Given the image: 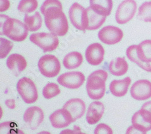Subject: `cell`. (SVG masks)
<instances>
[{
	"mask_svg": "<svg viewBox=\"0 0 151 134\" xmlns=\"http://www.w3.org/2000/svg\"><path fill=\"white\" fill-rule=\"evenodd\" d=\"M41 11L44 16L45 26L50 32L58 36H64L67 33L68 22L59 0H45Z\"/></svg>",
	"mask_w": 151,
	"mask_h": 134,
	"instance_id": "1",
	"label": "cell"
},
{
	"mask_svg": "<svg viewBox=\"0 0 151 134\" xmlns=\"http://www.w3.org/2000/svg\"><path fill=\"white\" fill-rule=\"evenodd\" d=\"M1 35H4L15 42H22L28 35L29 29L21 21L1 15Z\"/></svg>",
	"mask_w": 151,
	"mask_h": 134,
	"instance_id": "2",
	"label": "cell"
},
{
	"mask_svg": "<svg viewBox=\"0 0 151 134\" xmlns=\"http://www.w3.org/2000/svg\"><path fill=\"white\" fill-rule=\"evenodd\" d=\"M108 74L104 70H97L88 77L86 90L90 98L93 100L102 99L105 94V82Z\"/></svg>",
	"mask_w": 151,
	"mask_h": 134,
	"instance_id": "3",
	"label": "cell"
},
{
	"mask_svg": "<svg viewBox=\"0 0 151 134\" xmlns=\"http://www.w3.org/2000/svg\"><path fill=\"white\" fill-rule=\"evenodd\" d=\"M17 89L25 103H35L38 98V93L34 82L29 78L23 77L17 82Z\"/></svg>",
	"mask_w": 151,
	"mask_h": 134,
	"instance_id": "4",
	"label": "cell"
},
{
	"mask_svg": "<svg viewBox=\"0 0 151 134\" xmlns=\"http://www.w3.org/2000/svg\"><path fill=\"white\" fill-rule=\"evenodd\" d=\"M30 40L41 48L44 52L53 51L57 49L59 43L56 35L47 33L32 34L30 36Z\"/></svg>",
	"mask_w": 151,
	"mask_h": 134,
	"instance_id": "5",
	"label": "cell"
},
{
	"mask_svg": "<svg viewBox=\"0 0 151 134\" xmlns=\"http://www.w3.org/2000/svg\"><path fill=\"white\" fill-rule=\"evenodd\" d=\"M37 66L41 74L48 78L56 77L61 70L59 60L51 54H46L40 58Z\"/></svg>",
	"mask_w": 151,
	"mask_h": 134,
	"instance_id": "6",
	"label": "cell"
},
{
	"mask_svg": "<svg viewBox=\"0 0 151 134\" xmlns=\"http://www.w3.org/2000/svg\"><path fill=\"white\" fill-rule=\"evenodd\" d=\"M69 18L72 25L79 30L85 31L88 26L86 9L78 3L71 5L69 9Z\"/></svg>",
	"mask_w": 151,
	"mask_h": 134,
	"instance_id": "7",
	"label": "cell"
},
{
	"mask_svg": "<svg viewBox=\"0 0 151 134\" xmlns=\"http://www.w3.org/2000/svg\"><path fill=\"white\" fill-rule=\"evenodd\" d=\"M137 3L134 0H124L118 6L116 13V20L120 25L130 21L137 11Z\"/></svg>",
	"mask_w": 151,
	"mask_h": 134,
	"instance_id": "8",
	"label": "cell"
},
{
	"mask_svg": "<svg viewBox=\"0 0 151 134\" xmlns=\"http://www.w3.org/2000/svg\"><path fill=\"white\" fill-rule=\"evenodd\" d=\"M58 83L69 89L81 87L85 81V75L80 72H69L60 75L58 78Z\"/></svg>",
	"mask_w": 151,
	"mask_h": 134,
	"instance_id": "9",
	"label": "cell"
},
{
	"mask_svg": "<svg viewBox=\"0 0 151 134\" xmlns=\"http://www.w3.org/2000/svg\"><path fill=\"white\" fill-rule=\"evenodd\" d=\"M100 40L106 45H112L120 42L123 38L122 30L112 26H106L100 30L98 33Z\"/></svg>",
	"mask_w": 151,
	"mask_h": 134,
	"instance_id": "10",
	"label": "cell"
},
{
	"mask_svg": "<svg viewBox=\"0 0 151 134\" xmlns=\"http://www.w3.org/2000/svg\"><path fill=\"white\" fill-rule=\"evenodd\" d=\"M130 92L133 99L146 101L151 97V82L147 79L138 80L133 84Z\"/></svg>",
	"mask_w": 151,
	"mask_h": 134,
	"instance_id": "11",
	"label": "cell"
},
{
	"mask_svg": "<svg viewBox=\"0 0 151 134\" xmlns=\"http://www.w3.org/2000/svg\"><path fill=\"white\" fill-rule=\"evenodd\" d=\"M44 118L43 111L40 108L35 106L28 108L23 116L24 121L32 130H35L40 126Z\"/></svg>",
	"mask_w": 151,
	"mask_h": 134,
	"instance_id": "12",
	"label": "cell"
},
{
	"mask_svg": "<svg viewBox=\"0 0 151 134\" xmlns=\"http://www.w3.org/2000/svg\"><path fill=\"white\" fill-rule=\"evenodd\" d=\"M105 50L99 43H92L88 46L85 51V58L89 64L93 66H98L104 60Z\"/></svg>",
	"mask_w": 151,
	"mask_h": 134,
	"instance_id": "13",
	"label": "cell"
},
{
	"mask_svg": "<svg viewBox=\"0 0 151 134\" xmlns=\"http://www.w3.org/2000/svg\"><path fill=\"white\" fill-rule=\"evenodd\" d=\"M131 121L135 128L147 132L151 130V112L141 108L134 114Z\"/></svg>",
	"mask_w": 151,
	"mask_h": 134,
	"instance_id": "14",
	"label": "cell"
},
{
	"mask_svg": "<svg viewBox=\"0 0 151 134\" xmlns=\"http://www.w3.org/2000/svg\"><path fill=\"white\" fill-rule=\"evenodd\" d=\"M49 118L52 126L57 129L66 128L73 123L69 112L63 108L53 112L50 116Z\"/></svg>",
	"mask_w": 151,
	"mask_h": 134,
	"instance_id": "15",
	"label": "cell"
},
{
	"mask_svg": "<svg viewBox=\"0 0 151 134\" xmlns=\"http://www.w3.org/2000/svg\"><path fill=\"white\" fill-rule=\"evenodd\" d=\"M69 112L72 117L73 122L81 118L86 111L85 102L81 99L73 98L68 101L63 106Z\"/></svg>",
	"mask_w": 151,
	"mask_h": 134,
	"instance_id": "16",
	"label": "cell"
},
{
	"mask_svg": "<svg viewBox=\"0 0 151 134\" xmlns=\"http://www.w3.org/2000/svg\"><path fill=\"white\" fill-rule=\"evenodd\" d=\"M105 112L104 105L99 101H94L88 108L86 116L87 123L93 125L98 123Z\"/></svg>",
	"mask_w": 151,
	"mask_h": 134,
	"instance_id": "17",
	"label": "cell"
},
{
	"mask_svg": "<svg viewBox=\"0 0 151 134\" xmlns=\"http://www.w3.org/2000/svg\"><path fill=\"white\" fill-rule=\"evenodd\" d=\"M6 65L15 75H18L21 72L26 69L27 66V61L22 55L18 54L10 55L7 59Z\"/></svg>",
	"mask_w": 151,
	"mask_h": 134,
	"instance_id": "18",
	"label": "cell"
},
{
	"mask_svg": "<svg viewBox=\"0 0 151 134\" xmlns=\"http://www.w3.org/2000/svg\"><path fill=\"white\" fill-rule=\"evenodd\" d=\"M131 83V79L129 77L120 80H113L109 85L110 92L116 97H123L128 93Z\"/></svg>",
	"mask_w": 151,
	"mask_h": 134,
	"instance_id": "19",
	"label": "cell"
},
{
	"mask_svg": "<svg viewBox=\"0 0 151 134\" xmlns=\"http://www.w3.org/2000/svg\"><path fill=\"white\" fill-rule=\"evenodd\" d=\"M129 65L124 57H117L112 60L109 65V71L116 77H121L127 74Z\"/></svg>",
	"mask_w": 151,
	"mask_h": 134,
	"instance_id": "20",
	"label": "cell"
},
{
	"mask_svg": "<svg viewBox=\"0 0 151 134\" xmlns=\"http://www.w3.org/2000/svg\"><path fill=\"white\" fill-rule=\"evenodd\" d=\"M90 7L97 13L104 16L111 14L113 3L112 0H90Z\"/></svg>",
	"mask_w": 151,
	"mask_h": 134,
	"instance_id": "21",
	"label": "cell"
},
{
	"mask_svg": "<svg viewBox=\"0 0 151 134\" xmlns=\"http://www.w3.org/2000/svg\"><path fill=\"white\" fill-rule=\"evenodd\" d=\"M88 19V30H96L101 27L106 21V16L97 13L90 7L86 8Z\"/></svg>",
	"mask_w": 151,
	"mask_h": 134,
	"instance_id": "22",
	"label": "cell"
},
{
	"mask_svg": "<svg viewBox=\"0 0 151 134\" xmlns=\"http://www.w3.org/2000/svg\"><path fill=\"white\" fill-rule=\"evenodd\" d=\"M83 60V56L80 52L73 51L65 56L63 60V64L67 69H74L82 65Z\"/></svg>",
	"mask_w": 151,
	"mask_h": 134,
	"instance_id": "23",
	"label": "cell"
},
{
	"mask_svg": "<svg viewBox=\"0 0 151 134\" xmlns=\"http://www.w3.org/2000/svg\"><path fill=\"white\" fill-rule=\"evenodd\" d=\"M137 54L142 62L151 63V40H145L137 47Z\"/></svg>",
	"mask_w": 151,
	"mask_h": 134,
	"instance_id": "24",
	"label": "cell"
},
{
	"mask_svg": "<svg viewBox=\"0 0 151 134\" xmlns=\"http://www.w3.org/2000/svg\"><path fill=\"white\" fill-rule=\"evenodd\" d=\"M137 45H131L127 50L126 54H127L128 59L131 61L132 62L136 64L137 66H139L141 69L144 70L151 73V65L149 63H144L139 59L137 54Z\"/></svg>",
	"mask_w": 151,
	"mask_h": 134,
	"instance_id": "25",
	"label": "cell"
},
{
	"mask_svg": "<svg viewBox=\"0 0 151 134\" xmlns=\"http://www.w3.org/2000/svg\"><path fill=\"white\" fill-rule=\"evenodd\" d=\"M24 21L30 31H37L42 27V19L38 11H36L32 16L26 14L24 16Z\"/></svg>",
	"mask_w": 151,
	"mask_h": 134,
	"instance_id": "26",
	"label": "cell"
},
{
	"mask_svg": "<svg viewBox=\"0 0 151 134\" xmlns=\"http://www.w3.org/2000/svg\"><path fill=\"white\" fill-rule=\"evenodd\" d=\"M38 7L37 0H21L18 6V10L22 13L28 14L35 11Z\"/></svg>",
	"mask_w": 151,
	"mask_h": 134,
	"instance_id": "27",
	"label": "cell"
},
{
	"mask_svg": "<svg viewBox=\"0 0 151 134\" xmlns=\"http://www.w3.org/2000/svg\"><path fill=\"white\" fill-rule=\"evenodd\" d=\"M137 17L144 22H151V1L145 2L140 6Z\"/></svg>",
	"mask_w": 151,
	"mask_h": 134,
	"instance_id": "28",
	"label": "cell"
},
{
	"mask_svg": "<svg viewBox=\"0 0 151 134\" xmlns=\"http://www.w3.org/2000/svg\"><path fill=\"white\" fill-rule=\"evenodd\" d=\"M60 93V90L58 84L54 82L47 84L42 90L43 96L47 99H50Z\"/></svg>",
	"mask_w": 151,
	"mask_h": 134,
	"instance_id": "29",
	"label": "cell"
},
{
	"mask_svg": "<svg viewBox=\"0 0 151 134\" xmlns=\"http://www.w3.org/2000/svg\"><path fill=\"white\" fill-rule=\"evenodd\" d=\"M13 43L10 40L1 38L0 39V57L1 59L4 58L9 54L13 48Z\"/></svg>",
	"mask_w": 151,
	"mask_h": 134,
	"instance_id": "30",
	"label": "cell"
},
{
	"mask_svg": "<svg viewBox=\"0 0 151 134\" xmlns=\"http://www.w3.org/2000/svg\"><path fill=\"white\" fill-rule=\"evenodd\" d=\"M16 125L12 121H8L0 124V134H11L15 128Z\"/></svg>",
	"mask_w": 151,
	"mask_h": 134,
	"instance_id": "31",
	"label": "cell"
},
{
	"mask_svg": "<svg viewBox=\"0 0 151 134\" xmlns=\"http://www.w3.org/2000/svg\"><path fill=\"white\" fill-rule=\"evenodd\" d=\"M94 134H113V131L106 124L100 123L96 127Z\"/></svg>",
	"mask_w": 151,
	"mask_h": 134,
	"instance_id": "32",
	"label": "cell"
},
{
	"mask_svg": "<svg viewBox=\"0 0 151 134\" xmlns=\"http://www.w3.org/2000/svg\"><path fill=\"white\" fill-rule=\"evenodd\" d=\"M59 134H86L82 132L81 130V128L78 126H74L73 129H67L63 130L60 132Z\"/></svg>",
	"mask_w": 151,
	"mask_h": 134,
	"instance_id": "33",
	"label": "cell"
},
{
	"mask_svg": "<svg viewBox=\"0 0 151 134\" xmlns=\"http://www.w3.org/2000/svg\"><path fill=\"white\" fill-rule=\"evenodd\" d=\"M126 134H146V132L142 131L135 128L133 126H131L126 131Z\"/></svg>",
	"mask_w": 151,
	"mask_h": 134,
	"instance_id": "34",
	"label": "cell"
},
{
	"mask_svg": "<svg viewBox=\"0 0 151 134\" xmlns=\"http://www.w3.org/2000/svg\"><path fill=\"white\" fill-rule=\"evenodd\" d=\"M1 6H0V11L3 12L7 10L10 7V2L9 0H1Z\"/></svg>",
	"mask_w": 151,
	"mask_h": 134,
	"instance_id": "35",
	"label": "cell"
},
{
	"mask_svg": "<svg viewBox=\"0 0 151 134\" xmlns=\"http://www.w3.org/2000/svg\"><path fill=\"white\" fill-rule=\"evenodd\" d=\"M141 108H143V109H146L147 110L149 111L150 112H151V101H148L145 102L142 106Z\"/></svg>",
	"mask_w": 151,
	"mask_h": 134,
	"instance_id": "36",
	"label": "cell"
},
{
	"mask_svg": "<svg viewBox=\"0 0 151 134\" xmlns=\"http://www.w3.org/2000/svg\"><path fill=\"white\" fill-rule=\"evenodd\" d=\"M11 134H25L24 132L19 129H16L15 130H14Z\"/></svg>",
	"mask_w": 151,
	"mask_h": 134,
	"instance_id": "37",
	"label": "cell"
},
{
	"mask_svg": "<svg viewBox=\"0 0 151 134\" xmlns=\"http://www.w3.org/2000/svg\"><path fill=\"white\" fill-rule=\"evenodd\" d=\"M37 134H52V133L48 131H42V132L37 133Z\"/></svg>",
	"mask_w": 151,
	"mask_h": 134,
	"instance_id": "38",
	"label": "cell"
}]
</instances>
